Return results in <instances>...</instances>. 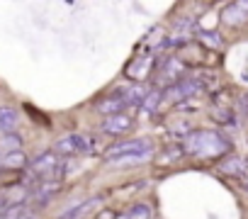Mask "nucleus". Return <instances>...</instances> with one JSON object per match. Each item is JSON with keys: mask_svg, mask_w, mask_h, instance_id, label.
<instances>
[{"mask_svg": "<svg viewBox=\"0 0 248 219\" xmlns=\"http://www.w3.org/2000/svg\"><path fill=\"white\" fill-rule=\"evenodd\" d=\"M114 219H127V214H114Z\"/></svg>", "mask_w": 248, "mask_h": 219, "instance_id": "obj_22", "label": "nucleus"}, {"mask_svg": "<svg viewBox=\"0 0 248 219\" xmlns=\"http://www.w3.org/2000/svg\"><path fill=\"white\" fill-rule=\"evenodd\" d=\"M241 185H243V190L248 192V178H243V180H241Z\"/></svg>", "mask_w": 248, "mask_h": 219, "instance_id": "obj_21", "label": "nucleus"}, {"mask_svg": "<svg viewBox=\"0 0 248 219\" xmlns=\"http://www.w3.org/2000/svg\"><path fill=\"white\" fill-rule=\"evenodd\" d=\"M200 90H204L200 76L183 78V80H178V83H173L170 88L163 90V100H166V102H175V105H180V102H187V100H190L192 95H197Z\"/></svg>", "mask_w": 248, "mask_h": 219, "instance_id": "obj_2", "label": "nucleus"}, {"mask_svg": "<svg viewBox=\"0 0 248 219\" xmlns=\"http://www.w3.org/2000/svg\"><path fill=\"white\" fill-rule=\"evenodd\" d=\"M132 125H134L132 115L119 112V115L105 117V122H102V132H105V134H112V137H122V134H127V132L132 129Z\"/></svg>", "mask_w": 248, "mask_h": 219, "instance_id": "obj_6", "label": "nucleus"}, {"mask_svg": "<svg viewBox=\"0 0 248 219\" xmlns=\"http://www.w3.org/2000/svg\"><path fill=\"white\" fill-rule=\"evenodd\" d=\"M183 151L192 154V156H200V158H217V156L229 154L231 144L214 129H197V132H190L185 137Z\"/></svg>", "mask_w": 248, "mask_h": 219, "instance_id": "obj_1", "label": "nucleus"}, {"mask_svg": "<svg viewBox=\"0 0 248 219\" xmlns=\"http://www.w3.org/2000/svg\"><path fill=\"white\" fill-rule=\"evenodd\" d=\"M154 156V151H144V154H129V156H119L114 161H107L109 166H132V163H144Z\"/></svg>", "mask_w": 248, "mask_h": 219, "instance_id": "obj_14", "label": "nucleus"}, {"mask_svg": "<svg viewBox=\"0 0 248 219\" xmlns=\"http://www.w3.org/2000/svg\"><path fill=\"white\" fill-rule=\"evenodd\" d=\"M17 219H34V214H32V212H30V209H27V212H25V214H20V217H17Z\"/></svg>", "mask_w": 248, "mask_h": 219, "instance_id": "obj_20", "label": "nucleus"}, {"mask_svg": "<svg viewBox=\"0 0 248 219\" xmlns=\"http://www.w3.org/2000/svg\"><path fill=\"white\" fill-rule=\"evenodd\" d=\"M0 132H3V137L17 134V110L0 107Z\"/></svg>", "mask_w": 248, "mask_h": 219, "instance_id": "obj_12", "label": "nucleus"}, {"mask_svg": "<svg viewBox=\"0 0 248 219\" xmlns=\"http://www.w3.org/2000/svg\"><path fill=\"white\" fill-rule=\"evenodd\" d=\"M154 141L149 137H137V139H127V141H119L112 144L105 151V161H114L119 156H129V154H144V151H154Z\"/></svg>", "mask_w": 248, "mask_h": 219, "instance_id": "obj_4", "label": "nucleus"}, {"mask_svg": "<svg viewBox=\"0 0 248 219\" xmlns=\"http://www.w3.org/2000/svg\"><path fill=\"white\" fill-rule=\"evenodd\" d=\"M127 219H151V207L149 204H132L127 212Z\"/></svg>", "mask_w": 248, "mask_h": 219, "instance_id": "obj_16", "label": "nucleus"}, {"mask_svg": "<svg viewBox=\"0 0 248 219\" xmlns=\"http://www.w3.org/2000/svg\"><path fill=\"white\" fill-rule=\"evenodd\" d=\"M221 20L226 25H243L248 20V3H233L221 13Z\"/></svg>", "mask_w": 248, "mask_h": 219, "instance_id": "obj_10", "label": "nucleus"}, {"mask_svg": "<svg viewBox=\"0 0 248 219\" xmlns=\"http://www.w3.org/2000/svg\"><path fill=\"white\" fill-rule=\"evenodd\" d=\"M122 110H127V102H124V88H117L114 93L105 95L100 102H97V112L112 117V115H119Z\"/></svg>", "mask_w": 248, "mask_h": 219, "instance_id": "obj_5", "label": "nucleus"}, {"mask_svg": "<svg viewBox=\"0 0 248 219\" xmlns=\"http://www.w3.org/2000/svg\"><path fill=\"white\" fill-rule=\"evenodd\" d=\"M93 151V139L85 137V134H68V137H61L54 146V154L59 158H73L78 154H90Z\"/></svg>", "mask_w": 248, "mask_h": 219, "instance_id": "obj_3", "label": "nucleus"}, {"mask_svg": "<svg viewBox=\"0 0 248 219\" xmlns=\"http://www.w3.org/2000/svg\"><path fill=\"white\" fill-rule=\"evenodd\" d=\"M238 107H241L243 117H248V95H246V93H243V95L238 97Z\"/></svg>", "mask_w": 248, "mask_h": 219, "instance_id": "obj_19", "label": "nucleus"}, {"mask_svg": "<svg viewBox=\"0 0 248 219\" xmlns=\"http://www.w3.org/2000/svg\"><path fill=\"white\" fill-rule=\"evenodd\" d=\"M183 71H185V63H183L180 59H168V61L163 63V68H161L158 85H163V90H166V88H170L173 83L183 80Z\"/></svg>", "mask_w": 248, "mask_h": 219, "instance_id": "obj_8", "label": "nucleus"}, {"mask_svg": "<svg viewBox=\"0 0 248 219\" xmlns=\"http://www.w3.org/2000/svg\"><path fill=\"white\" fill-rule=\"evenodd\" d=\"M0 166H3V171H15V173H22V171H27L30 161H27L25 151H13V154H5L3 158H0Z\"/></svg>", "mask_w": 248, "mask_h": 219, "instance_id": "obj_11", "label": "nucleus"}, {"mask_svg": "<svg viewBox=\"0 0 248 219\" xmlns=\"http://www.w3.org/2000/svg\"><path fill=\"white\" fill-rule=\"evenodd\" d=\"M0 149H3L5 154H13V151H22V139L17 134H8L0 139Z\"/></svg>", "mask_w": 248, "mask_h": 219, "instance_id": "obj_15", "label": "nucleus"}, {"mask_svg": "<svg viewBox=\"0 0 248 219\" xmlns=\"http://www.w3.org/2000/svg\"><path fill=\"white\" fill-rule=\"evenodd\" d=\"M183 156V149L180 146H170L163 156H161V161H175V158H180Z\"/></svg>", "mask_w": 248, "mask_h": 219, "instance_id": "obj_18", "label": "nucleus"}, {"mask_svg": "<svg viewBox=\"0 0 248 219\" xmlns=\"http://www.w3.org/2000/svg\"><path fill=\"white\" fill-rule=\"evenodd\" d=\"M197 37H200V39H202L204 44H209V47H214V49H217V47H221V39H219V34H217V32H209V30H202V32H200Z\"/></svg>", "mask_w": 248, "mask_h": 219, "instance_id": "obj_17", "label": "nucleus"}, {"mask_svg": "<svg viewBox=\"0 0 248 219\" xmlns=\"http://www.w3.org/2000/svg\"><path fill=\"white\" fill-rule=\"evenodd\" d=\"M163 102V90H149L146 95H144V100H141V110L146 115H154L156 110H158V105Z\"/></svg>", "mask_w": 248, "mask_h": 219, "instance_id": "obj_13", "label": "nucleus"}, {"mask_svg": "<svg viewBox=\"0 0 248 219\" xmlns=\"http://www.w3.org/2000/svg\"><path fill=\"white\" fill-rule=\"evenodd\" d=\"M219 171L224 175H233V178H248V158H241V156H229L219 163Z\"/></svg>", "mask_w": 248, "mask_h": 219, "instance_id": "obj_9", "label": "nucleus"}, {"mask_svg": "<svg viewBox=\"0 0 248 219\" xmlns=\"http://www.w3.org/2000/svg\"><path fill=\"white\" fill-rule=\"evenodd\" d=\"M156 61H154V54H139L129 66H127V76L134 78V80H146L149 73L154 71Z\"/></svg>", "mask_w": 248, "mask_h": 219, "instance_id": "obj_7", "label": "nucleus"}]
</instances>
